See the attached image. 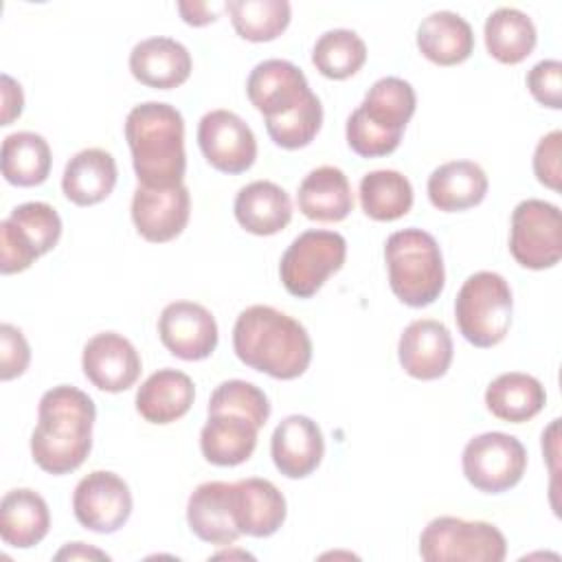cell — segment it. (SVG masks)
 <instances>
[{
	"label": "cell",
	"instance_id": "1",
	"mask_svg": "<svg viewBox=\"0 0 562 562\" xmlns=\"http://www.w3.org/2000/svg\"><path fill=\"white\" fill-rule=\"evenodd\" d=\"M97 408L88 393L59 384L48 389L37 406V426L31 435L33 461L48 474L75 472L92 450Z\"/></svg>",
	"mask_w": 562,
	"mask_h": 562
},
{
	"label": "cell",
	"instance_id": "2",
	"mask_svg": "<svg viewBox=\"0 0 562 562\" xmlns=\"http://www.w3.org/2000/svg\"><path fill=\"white\" fill-rule=\"evenodd\" d=\"M233 349L246 367L277 380H294L312 362L307 329L270 305H250L237 316Z\"/></svg>",
	"mask_w": 562,
	"mask_h": 562
},
{
	"label": "cell",
	"instance_id": "3",
	"mask_svg": "<svg viewBox=\"0 0 562 562\" xmlns=\"http://www.w3.org/2000/svg\"><path fill=\"white\" fill-rule=\"evenodd\" d=\"M125 140L138 184L176 187L187 171L184 119L180 110L162 101H145L125 119Z\"/></svg>",
	"mask_w": 562,
	"mask_h": 562
},
{
	"label": "cell",
	"instance_id": "4",
	"mask_svg": "<svg viewBox=\"0 0 562 562\" xmlns=\"http://www.w3.org/2000/svg\"><path fill=\"white\" fill-rule=\"evenodd\" d=\"M415 105L417 97L406 79H378L347 119V145L362 158L389 156L397 149Z\"/></svg>",
	"mask_w": 562,
	"mask_h": 562
},
{
	"label": "cell",
	"instance_id": "5",
	"mask_svg": "<svg viewBox=\"0 0 562 562\" xmlns=\"http://www.w3.org/2000/svg\"><path fill=\"white\" fill-rule=\"evenodd\" d=\"M389 285L411 307L435 303L446 283L443 257L437 239L422 228H404L384 244Z\"/></svg>",
	"mask_w": 562,
	"mask_h": 562
},
{
	"label": "cell",
	"instance_id": "6",
	"mask_svg": "<svg viewBox=\"0 0 562 562\" xmlns=\"http://www.w3.org/2000/svg\"><path fill=\"white\" fill-rule=\"evenodd\" d=\"M512 288L498 272L470 274L454 299V318L461 336L481 349L498 345L512 325Z\"/></svg>",
	"mask_w": 562,
	"mask_h": 562
},
{
	"label": "cell",
	"instance_id": "7",
	"mask_svg": "<svg viewBox=\"0 0 562 562\" xmlns=\"http://www.w3.org/2000/svg\"><path fill=\"white\" fill-rule=\"evenodd\" d=\"M419 555L426 562H501L507 540L492 522L439 516L424 527Z\"/></svg>",
	"mask_w": 562,
	"mask_h": 562
},
{
	"label": "cell",
	"instance_id": "8",
	"mask_svg": "<svg viewBox=\"0 0 562 562\" xmlns=\"http://www.w3.org/2000/svg\"><path fill=\"white\" fill-rule=\"evenodd\" d=\"M61 237V217L46 202L18 204L0 222V270L13 274L50 252Z\"/></svg>",
	"mask_w": 562,
	"mask_h": 562
},
{
	"label": "cell",
	"instance_id": "9",
	"mask_svg": "<svg viewBox=\"0 0 562 562\" xmlns=\"http://www.w3.org/2000/svg\"><path fill=\"white\" fill-rule=\"evenodd\" d=\"M347 241L336 231H305L285 248L279 274L283 288L299 299L314 296L323 283L342 268Z\"/></svg>",
	"mask_w": 562,
	"mask_h": 562
},
{
	"label": "cell",
	"instance_id": "10",
	"mask_svg": "<svg viewBox=\"0 0 562 562\" xmlns=\"http://www.w3.org/2000/svg\"><path fill=\"white\" fill-rule=\"evenodd\" d=\"M461 468L468 483L479 492L501 494L520 483L527 468V450L514 435L483 432L465 443Z\"/></svg>",
	"mask_w": 562,
	"mask_h": 562
},
{
	"label": "cell",
	"instance_id": "11",
	"mask_svg": "<svg viewBox=\"0 0 562 562\" xmlns=\"http://www.w3.org/2000/svg\"><path fill=\"white\" fill-rule=\"evenodd\" d=\"M509 252L522 268H553L562 257L560 209L538 198L518 202L512 211Z\"/></svg>",
	"mask_w": 562,
	"mask_h": 562
},
{
	"label": "cell",
	"instance_id": "12",
	"mask_svg": "<svg viewBox=\"0 0 562 562\" xmlns=\"http://www.w3.org/2000/svg\"><path fill=\"white\" fill-rule=\"evenodd\" d=\"M72 512L81 527L94 533H114L132 514L130 485L110 470H94L77 483Z\"/></svg>",
	"mask_w": 562,
	"mask_h": 562
},
{
	"label": "cell",
	"instance_id": "13",
	"mask_svg": "<svg viewBox=\"0 0 562 562\" xmlns=\"http://www.w3.org/2000/svg\"><path fill=\"white\" fill-rule=\"evenodd\" d=\"M198 145L206 162L222 173H244L257 158V138L231 110H211L198 123Z\"/></svg>",
	"mask_w": 562,
	"mask_h": 562
},
{
	"label": "cell",
	"instance_id": "14",
	"mask_svg": "<svg viewBox=\"0 0 562 562\" xmlns=\"http://www.w3.org/2000/svg\"><path fill=\"white\" fill-rule=\"evenodd\" d=\"M191 195L184 184L145 187L138 184L132 198V222L138 235L154 244L176 239L189 222Z\"/></svg>",
	"mask_w": 562,
	"mask_h": 562
},
{
	"label": "cell",
	"instance_id": "15",
	"mask_svg": "<svg viewBox=\"0 0 562 562\" xmlns=\"http://www.w3.org/2000/svg\"><path fill=\"white\" fill-rule=\"evenodd\" d=\"M246 94L263 119H279L303 105L314 92L303 70L292 61L263 59L250 70Z\"/></svg>",
	"mask_w": 562,
	"mask_h": 562
},
{
	"label": "cell",
	"instance_id": "16",
	"mask_svg": "<svg viewBox=\"0 0 562 562\" xmlns=\"http://www.w3.org/2000/svg\"><path fill=\"white\" fill-rule=\"evenodd\" d=\"M158 336L176 358L204 360L217 347V323L204 305L173 301L160 312Z\"/></svg>",
	"mask_w": 562,
	"mask_h": 562
},
{
	"label": "cell",
	"instance_id": "17",
	"mask_svg": "<svg viewBox=\"0 0 562 562\" xmlns=\"http://www.w3.org/2000/svg\"><path fill=\"white\" fill-rule=\"evenodd\" d=\"M81 367L97 389L121 393L138 380L143 362L136 347L125 336L101 331L86 342Z\"/></svg>",
	"mask_w": 562,
	"mask_h": 562
},
{
	"label": "cell",
	"instance_id": "18",
	"mask_svg": "<svg viewBox=\"0 0 562 562\" xmlns=\"http://www.w3.org/2000/svg\"><path fill=\"white\" fill-rule=\"evenodd\" d=\"M452 336L441 321L417 318L408 323L397 342L402 369L417 380L446 375L452 362Z\"/></svg>",
	"mask_w": 562,
	"mask_h": 562
},
{
	"label": "cell",
	"instance_id": "19",
	"mask_svg": "<svg viewBox=\"0 0 562 562\" xmlns=\"http://www.w3.org/2000/svg\"><path fill=\"white\" fill-rule=\"evenodd\" d=\"M274 468L288 479L310 476L323 461L325 439L321 426L307 415L283 417L270 439Z\"/></svg>",
	"mask_w": 562,
	"mask_h": 562
},
{
	"label": "cell",
	"instance_id": "20",
	"mask_svg": "<svg viewBox=\"0 0 562 562\" xmlns=\"http://www.w3.org/2000/svg\"><path fill=\"white\" fill-rule=\"evenodd\" d=\"M189 529L204 542L226 547L241 531L235 520V487L224 481L200 483L187 501Z\"/></svg>",
	"mask_w": 562,
	"mask_h": 562
},
{
	"label": "cell",
	"instance_id": "21",
	"mask_svg": "<svg viewBox=\"0 0 562 562\" xmlns=\"http://www.w3.org/2000/svg\"><path fill=\"white\" fill-rule=\"evenodd\" d=\"M193 61L184 44L173 37L140 40L130 53V72L143 86L171 90L182 86L191 75Z\"/></svg>",
	"mask_w": 562,
	"mask_h": 562
},
{
	"label": "cell",
	"instance_id": "22",
	"mask_svg": "<svg viewBox=\"0 0 562 562\" xmlns=\"http://www.w3.org/2000/svg\"><path fill=\"white\" fill-rule=\"evenodd\" d=\"M195 400L193 380L171 367L154 371L136 391V411L149 424H171L189 413Z\"/></svg>",
	"mask_w": 562,
	"mask_h": 562
},
{
	"label": "cell",
	"instance_id": "23",
	"mask_svg": "<svg viewBox=\"0 0 562 562\" xmlns=\"http://www.w3.org/2000/svg\"><path fill=\"white\" fill-rule=\"evenodd\" d=\"M235 487V520L241 536L268 538L285 520V498L268 479H241Z\"/></svg>",
	"mask_w": 562,
	"mask_h": 562
},
{
	"label": "cell",
	"instance_id": "24",
	"mask_svg": "<svg viewBox=\"0 0 562 562\" xmlns=\"http://www.w3.org/2000/svg\"><path fill=\"white\" fill-rule=\"evenodd\" d=\"M235 220L252 235H277L292 220V200L277 182L255 180L235 195Z\"/></svg>",
	"mask_w": 562,
	"mask_h": 562
},
{
	"label": "cell",
	"instance_id": "25",
	"mask_svg": "<svg viewBox=\"0 0 562 562\" xmlns=\"http://www.w3.org/2000/svg\"><path fill=\"white\" fill-rule=\"evenodd\" d=\"M116 160L101 147L77 151L64 167L61 191L77 206L103 202L116 184Z\"/></svg>",
	"mask_w": 562,
	"mask_h": 562
},
{
	"label": "cell",
	"instance_id": "26",
	"mask_svg": "<svg viewBox=\"0 0 562 562\" xmlns=\"http://www.w3.org/2000/svg\"><path fill=\"white\" fill-rule=\"evenodd\" d=\"M487 176L474 160H450L428 176V200L435 209L454 213L483 202L487 193Z\"/></svg>",
	"mask_w": 562,
	"mask_h": 562
},
{
	"label": "cell",
	"instance_id": "27",
	"mask_svg": "<svg viewBox=\"0 0 562 562\" xmlns=\"http://www.w3.org/2000/svg\"><path fill=\"white\" fill-rule=\"evenodd\" d=\"M296 202L307 220L342 222L353 209V193L342 169L323 165L301 180Z\"/></svg>",
	"mask_w": 562,
	"mask_h": 562
},
{
	"label": "cell",
	"instance_id": "28",
	"mask_svg": "<svg viewBox=\"0 0 562 562\" xmlns=\"http://www.w3.org/2000/svg\"><path fill=\"white\" fill-rule=\"evenodd\" d=\"M259 428L244 415L209 413L200 430V450L213 465L233 468L250 459Z\"/></svg>",
	"mask_w": 562,
	"mask_h": 562
},
{
	"label": "cell",
	"instance_id": "29",
	"mask_svg": "<svg viewBox=\"0 0 562 562\" xmlns=\"http://www.w3.org/2000/svg\"><path fill=\"white\" fill-rule=\"evenodd\" d=\"M50 527L46 501L29 487L11 490L0 501V538L13 549L40 544Z\"/></svg>",
	"mask_w": 562,
	"mask_h": 562
},
{
	"label": "cell",
	"instance_id": "30",
	"mask_svg": "<svg viewBox=\"0 0 562 562\" xmlns=\"http://www.w3.org/2000/svg\"><path fill=\"white\" fill-rule=\"evenodd\" d=\"M417 48L437 66H457L472 55L474 33L459 13L432 11L417 26Z\"/></svg>",
	"mask_w": 562,
	"mask_h": 562
},
{
	"label": "cell",
	"instance_id": "31",
	"mask_svg": "<svg viewBox=\"0 0 562 562\" xmlns=\"http://www.w3.org/2000/svg\"><path fill=\"white\" fill-rule=\"evenodd\" d=\"M547 404L544 386L538 378L520 371L501 373L485 389V406L487 411L512 424H522L536 417Z\"/></svg>",
	"mask_w": 562,
	"mask_h": 562
},
{
	"label": "cell",
	"instance_id": "32",
	"mask_svg": "<svg viewBox=\"0 0 562 562\" xmlns=\"http://www.w3.org/2000/svg\"><path fill=\"white\" fill-rule=\"evenodd\" d=\"M485 48L501 64H520L538 42L533 20L516 7H498L483 26Z\"/></svg>",
	"mask_w": 562,
	"mask_h": 562
},
{
	"label": "cell",
	"instance_id": "33",
	"mask_svg": "<svg viewBox=\"0 0 562 562\" xmlns=\"http://www.w3.org/2000/svg\"><path fill=\"white\" fill-rule=\"evenodd\" d=\"M50 147L42 134L13 132L2 140V176L15 187L42 184L50 173Z\"/></svg>",
	"mask_w": 562,
	"mask_h": 562
},
{
	"label": "cell",
	"instance_id": "34",
	"mask_svg": "<svg viewBox=\"0 0 562 562\" xmlns=\"http://www.w3.org/2000/svg\"><path fill=\"white\" fill-rule=\"evenodd\" d=\"M360 206L375 222H393L404 217L413 206V184L395 169H375L362 176Z\"/></svg>",
	"mask_w": 562,
	"mask_h": 562
},
{
	"label": "cell",
	"instance_id": "35",
	"mask_svg": "<svg viewBox=\"0 0 562 562\" xmlns=\"http://www.w3.org/2000/svg\"><path fill=\"white\" fill-rule=\"evenodd\" d=\"M226 11L237 35L248 42H270L279 37L292 18L288 0H228Z\"/></svg>",
	"mask_w": 562,
	"mask_h": 562
},
{
	"label": "cell",
	"instance_id": "36",
	"mask_svg": "<svg viewBox=\"0 0 562 562\" xmlns=\"http://www.w3.org/2000/svg\"><path fill=\"white\" fill-rule=\"evenodd\" d=\"M367 61V44L351 29L325 31L314 48L312 64L327 79H347Z\"/></svg>",
	"mask_w": 562,
	"mask_h": 562
},
{
	"label": "cell",
	"instance_id": "37",
	"mask_svg": "<svg viewBox=\"0 0 562 562\" xmlns=\"http://www.w3.org/2000/svg\"><path fill=\"white\" fill-rule=\"evenodd\" d=\"M209 413H235L248 417L257 428L266 426L270 417V402L266 393L246 380H226L211 393Z\"/></svg>",
	"mask_w": 562,
	"mask_h": 562
},
{
	"label": "cell",
	"instance_id": "38",
	"mask_svg": "<svg viewBox=\"0 0 562 562\" xmlns=\"http://www.w3.org/2000/svg\"><path fill=\"white\" fill-rule=\"evenodd\" d=\"M323 123V105L312 94L303 105L279 119H266V132L274 145L283 149H301L314 140Z\"/></svg>",
	"mask_w": 562,
	"mask_h": 562
},
{
	"label": "cell",
	"instance_id": "39",
	"mask_svg": "<svg viewBox=\"0 0 562 562\" xmlns=\"http://www.w3.org/2000/svg\"><path fill=\"white\" fill-rule=\"evenodd\" d=\"M527 88L531 97L551 110L562 108V64L558 59H542L527 72Z\"/></svg>",
	"mask_w": 562,
	"mask_h": 562
},
{
	"label": "cell",
	"instance_id": "40",
	"mask_svg": "<svg viewBox=\"0 0 562 562\" xmlns=\"http://www.w3.org/2000/svg\"><path fill=\"white\" fill-rule=\"evenodd\" d=\"M31 347L24 334L11 323L0 325V380H13L29 369Z\"/></svg>",
	"mask_w": 562,
	"mask_h": 562
},
{
	"label": "cell",
	"instance_id": "41",
	"mask_svg": "<svg viewBox=\"0 0 562 562\" xmlns=\"http://www.w3.org/2000/svg\"><path fill=\"white\" fill-rule=\"evenodd\" d=\"M560 149H562V132L553 130L544 134L533 151V173L540 184L560 191Z\"/></svg>",
	"mask_w": 562,
	"mask_h": 562
},
{
	"label": "cell",
	"instance_id": "42",
	"mask_svg": "<svg viewBox=\"0 0 562 562\" xmlns=\"http://www.w3.org/2000/svg\"><path fill=\"white\" fill-rule=\"evenodd\" d=\"M226 9V4H211V2H178V11L182 15V20L191 26H204L209 22H215L220 11Z\"/></svg>",
	"mask_w": 562,
	"mask_h": 562
},
{
	"label": "cell",
	"instance_id": "43",
	"mask_svg": "<svg viewBox=\"0 0 562 562\" xmlns=\"http://www.w3.org/2000/svg\"><path fill=\"white\" fill-rule=\"evenodd\" d=\"M22 108H24V94L20 83L9 75H2V123L0 125H11V121L22 114Z\"/></svg>",
	"mask_w": 562,
	"mask_h": 562
},
{
	"label": "cell",
	"instance_id": "44",
	"mask_svg": "<svg viewBox=\"0 0 562 562\" xmlns=\"http://www.w3.org/2000/svg\"><path fill=\"white\" fill-rule=\"evenodd\" d=\"M55 560H110V555L83 542H68L55 553Z\"/></svg>",
	"mask_w": 562,
	"mask_h": 562
}]
</instances>
